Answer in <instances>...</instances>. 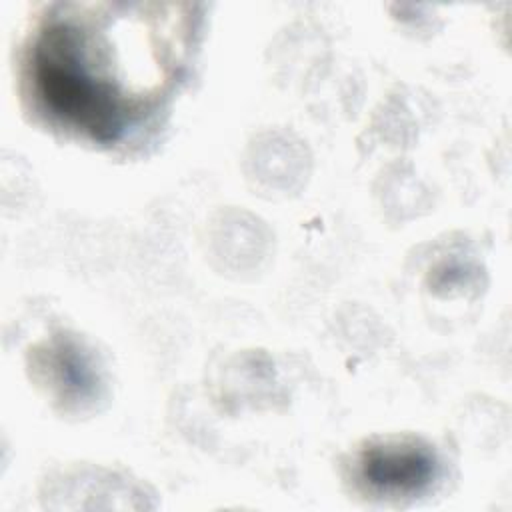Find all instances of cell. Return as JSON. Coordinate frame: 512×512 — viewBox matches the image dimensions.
Listing matches in <instances>:
<instances>
[{"label": "cell", "mask_w": 512, "mask_h": 512, "mask_svg": "<svg viewBox=\"0 0 512 512\" xmlns=\"http://www.w3.org/2000/svg\"><path fill=\"white\" fill-rule=\"evenodd\" d=\"M30 368L34 380L66 410H84L100 398V370L74 336L54 334L36 344Z\"/></svg>", "instance_id": "3"}, {"label": "cell", "mask_w": 512, "mask_h": 512, "mask_svg": "<svg viewBox=\"0 0 512 512\" xmlns=\"http://www.w3.org/2000/svg\"><path fill=\"white\" fill-rule=\"evenodd\" d=\"M200 28L202 6L190 2L48 4L22 42V98L72 138L126 144L168 108Z\"/></svg>", "instance_id": "1"}, {"label": "cell", "mask_w": 512, "mask_h": 512, "mask_svg": "<svg viewBox=\"0 0 512 512\" xmlns=\"http://www.w3.org/2000/svg\"><path fill=\"white\" fill-rule=\"evenodd\" d=\"M358 488L374 498L404 500L426 494L440 476V460L420 438H380L358 450L352 462Z\"/></svg>", "instance_id": "2"}]
</instances>
